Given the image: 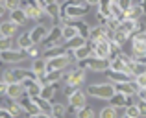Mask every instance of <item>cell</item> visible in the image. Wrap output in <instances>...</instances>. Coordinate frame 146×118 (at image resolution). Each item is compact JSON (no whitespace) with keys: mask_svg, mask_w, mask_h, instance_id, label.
<instances>
[{"mask_svg":"<svg viewBox=\"0 0 146 118\" xmlns=\"http://www.w3.org/2000/svg\"><path fill=\"white\" fill-rule=\"evenodd\" d=\"M93 54H94V57H98V59H107L111 55V44H109V41H107L106 35H100V37L94 39Z\"/></svg>","mask_w":146,"mask_h":118,"instance_id":"obj_1","label":"cell"},{"mask_svg":"<svg viewBox=\"0 0 146 118\" xmlns=\"http://www.w3.org/2000/svg\"><path fill=\"white\" fill-rule=\"evenodd\" d=\"M117 89L113 85H107V83H102V85H91L89 87V94L94 98H102V100H111L115 96Z\"/></svg>","mask_w":146,"mask_h":118,"instance_id":"obj_2","label":"cell"},{"mask_svg":"<svg viewBox=\"0 0 146 118\" xmlns=\"http://www.w3.org/2000/svg\"><path fill=\"white\" fill-rule=\"evenodd\" d=\"M131 48L137 57H146V32H141V33L133 35Z\"/></svg>","mask_w":146,"mask_h":118,"instance_id":"obj_3","label":"cell"},{"mask_svg":"<svg viewBox=\"0 0 146 118\" xmlns=\"http://www.w3.org/2000/svg\"><path fill=\"white\" fill-rule=\"evenodd\" d=\"M68 63H70L68 55H57V57H52V59H48V61H46V72L61 70V68H65Z\"/></svg>","mask_w":146,"mask_h":118,"instance_id":"obj_4","label":"cell"},{"mask_svg":"<svg viewBox=\"0 0 146 118\" xmlns=\"http://www.w3.org/2000/svg\"><path fill=\"white\" fill-rule=\"evenodd\" d=\"M6 92L9 98H13V100H17V98H21L22 94H24V85L19 81H13V83H7L6 85Z\"/></svg>","mask_w":146,"mask_h":118,"instance_id":"obj_5","label":"cell"},{"mask_svg":"<svg viewBox=\"0 0 146 118\" xmlns=\"http://www.w3.org/2000/svg\"><path fill=\"white\" fill-rule=\"evenodd\" d=\"M107 67L111 68L113 72H126V74H131L128 68V57H118V59H113Z\"/></svg>","mask_w":146,"mask_h":118,"instance_id":"obj_6","label":"cell"},{"mask_svg":"<svg viewBox=\"0 0 146 118\" xmlns=\"http://www.w3.org/2000/svg\"><path fill=\"white\" fill-rule=\"evenodd\" d=\"M68 103L72 107H83L85 105V94L82 90H74V92H68Z\"/></svg>","mask_w":146,"mask_h":118,"instance_id":"obj_7","label":"cell"},{"mask_svg":"<svg viewBox=\"0 0 146 118\" xmlns=\"http://www.w3.org/2000/svg\"><path fill=\"white\" fill-rule=\"evenodd\" d=\"M135 28H137V20H135V18H124V20L118 24V30H120L122 33H126V35L133 33Z\"/></svg>","mask_w":146,"mask_h":118,"instance_id":"obj_8","label":"cell"},{"mask_svg":"<svg viewBox=\"0 0 146 118\" xmlns=\"http://www.w3.org/2000/svg\"><path fill=\"white\" fill-rule=\"evenodd\" d=\"M117 90H118V92L128 94V96H131V94L137 92V85H135V83H129V79H128V81H118L117 83Z\"/></svg>","mask_w":146,"mask_h":118,"instance_id":"obj_9","label":"cell"},{"mask_svg":"<svg viewBox=\"0 0 146 118\" xmlns=\"http://www.w3.org/2000/svg\"><path fill=\"white\" fill-rule=\"evenodd\" d=\"M44 37H46V28H44V26H37V28H33L32 33H30V39H32L33 44H39Z\"/></svg>","mask_w":146,"mask_h":118,"instance_id":"obj_10","label":"cell"},{"mask_svg":"<svg viewBox=\"0 0 146 118\" xmlns=\"http://www.w3.org/2000/svg\"><path fill=\"white\" fill-rule=\"evenodd\" d=\"M15 32H17V24L13 20H7L0 24V35L2 37H13Z\"/></svg>","mask_w":146,"mask_h":118,"instance_id":"obj_11","label":"cell"},{"mask_svg":"<svg viewBox=\"0 0 146 118\" xmlns=\"http://www.w3.org/2000/svg\"><path fill=\"white\" fill-rule=\"evenodd\" d=\"M144 13V9H143V6H141V4H131V6L128 7V9L124 11V15H126V18H139L141 15Z\"/></svg>","mask_w":146,"mask_h":118,"instance_id":"obj_12","label":"cell"},{"mask_svg":"<svg viewBox=\"0 0 146 118\" xmlns=\"http://www.w3.org/2000/svg\"><path fill=\"white\" fill-rule=\"evenodd\" d=\"M0 54H2V59L7 61V63H17V61L24 59V54H22V52H13L11 48L6 50V52H0Z\"/></svg>","mask_w":146,"mask_h":118,"instance_id":"obj_13","label":"cell"},{"mask_svg":"<svg viewBox=\"0 0 146 118\" xmlns=\"http://www.w3.org/2000/svg\"><path fill=\"white\" fill-rule=\"evenodd\" d=\"M83 78H85V74H83V70H74L70 76L67 78V83L70 87H78L80 83L83 81Z\"/></svg>","mask_w":146,"mask_h":118,"instance_id":"obj_14","label":"cell"},{"mask_svg":"<svg viewBox=\"0 0 146 118\" xmlns=\"http://www.w3.org/2000/svg\"><path fill=\"white\" fill-rule=\"evenodd\" d=\"M24 13H26V18H39L43 11H41L39 4H30V6L24 7Z\"/></svg>","mask_w":146,"mask_h":118,"instance_id":"obj_15","label":"cell"},{"mask_svg":"<svg viewBox=\"0 0 146 118\" xmlns=\"http://www.w3.org/2000/svg\"><path fill=\"white\" fill-rule=\"evenodd\" d=\"M11 20L15 22V24H24L26 22V13H24V9H21V7H17V9H13L11 11Z\"/></svg>","mask_w":146,"mask_h":118,"instance_id":"obj_16","label":"cell"},{"mask_svg":"<svg viewBox=\"0 0 146 118\" xmlns=\"http://www.w3.org/2000/svg\"><path fill=\"white\" fill-rule=\"evenodd\" d=\"M89 54H91V50L87 48V44H82V46L74 48V57L78 59V61H82V59H87V57H89Z\"/></svg>","mask_w":146,"mask_h":118,"instance_id":"obj_17","label":"cell"},{"mask_svg":"<svg viewBox=\"0 0 146 118\" xmlns=\"http://www.w3.org/2000/svg\"><path fill=\"white\" fill-rule=\"evenodd\" d=\"M107 65L109 63H106V59H93V61H89L87 63V68H91V70H104V68H107Z\"/></svg>","mask_w":146,"mask_h":118,"instance_id":"obj_18","label":"cell"},{"mask_svg":"<svg viewBox=\"0 0 146 118\" xmlns=\"http://www.w3.org/2000/svg\"><path fill=\"white\" fill-rule=\"evenodd\" d=\"M32 70H33V74H37V76H41V74L44 76V72H46V61H43V59H35V61H33Z\"/></svg>","mask_w":146,"mask_h":118,"instance_id":"obj_19","label":"cell"},{"mask_svg":"<svg viewBox=\"0 0 146 118\" xmlns=\"http://www.w3.org/2000/svg\"><path fill=\"white\" fill-rule=\"evenodd\" d=\"M78 28L76 26H65L63 30H61V37H63L65 41H68V39H72L74 35H78Z\"/></svg>","mask_w":146,"mask_h":118,"instance_id":"obj_20","label":"cell"},{"mask_svg":"<svg viewBox=\"0 0 146 118\" xmlns=\"http://www.w3.org/2000/svg\"><path fill=\"white\" fill-rule=\"evenodd\" d=\"M82 44H85V37L82 35V33H78V35H74L72 39H68V46L74 50V48H78V46H82Z\"/></svg>","mask_w":146,"mask_h":118,"instance_id":"obj_21","label":"cell"},{"mask_svg":"<svg viewBox=\"0 0 146 118\" xmlns=\"http://www.w3.org/2000/svg\"><path fill=\"white\" fill-rule=\"evenodd\" d=\"M19 46L22 48V50H30V48L33 46V43H32V39H30V33H24V35L19 39Z\"/></svg>","mask_w":146,"mask_h":118,"instance_id":"obj_22","label":"cell"},{"mask_svg":"<svg viewBox=\"0 0 146 118\" xmlns=\"http://www.w3.org/2000/svg\"><path fill=\"white\" fill-rule=\"evenodd\" d=\"M135 85H137V89H144L146 87V70L135 74Z\"/></svg>","mask_w":146,"mask_h":118,"instance_id":"obj_23","label":"cell"},{"mask_svg":"<svg viewBox=\"0 0 146 118\" xmlns=\"http://www.w3.org/2000/svg\"><path fill=\"white\" fill-rule=\"evenodd\" d=\"M41 98H43V100H50V98L54 96V87L52 85H46L44 87V89H41Z\"/></svg>","mask_w":146,"mask_h":118,"instance_id":"obj_24","label":"cell"},{"mask_svg":"<svg viewBox=\"0 0 146 118\" xmlns=\"http://www.w3.org/2000/svg\"><path fill=\"white\" fill-rule=\"evenodd\" d=\"M126 116H129V118L141 116V111H139V107H137V105H128V107H126Z\"/></svg>","mask_w":146,"mask_h":118,"instance_id":"obj_25","label":"cell"},{"mask_svg":"<svg viewBox=\"0 0 146 118\" xmlns=\"http://www.w3.org/2000/svg\"><path fill=\"white\" fill-rule=\"evenodd\" d=\"M100 116H102V118H113V116H117V107H106V109H102Z\"/></svg>","mask_w":146,"mask_h":118,"instance_id":"obj_26","label":"cell"},{"mask_svg":"<svg viewBox=\"0 0 146 118\" xmlns=\"http://www.w3.org/2000/svg\"><path fill=\"white\" fill-rule=\"evenodd\" d=\"M4 7H7L9 11L21 7V0H4Z\"/></svg>","mask_w":146,"mask_h":118,"instance_id":"obj_27","label":"cell"},{"mask_svg":"<svg viewBox=\"0 0 146 118\" xmlns=\"http://www.w3.org/2000/svg\"><path fill=\"white\" fill-rule=\"evenodd\" d=\"M11 48V37H2L0 39V52H6Z\"/></svg>","mask_w":146,"mask_h":118,"instance_id":"obj_28","label":"cell"},{"mask_svg":"<svg viewBox=\"0 0 146 118\" xmlns=\"http://www.w3.org/2000/svg\"><path fill=\"white\" fill-rule=\"evenodd\" d=\"M2 79H4V83H13V81H17V79H15V72H11V70H7V72H4L2 74Z\"/></svg>","mask_w":146,"mask_h":118,"instance_id":"obj_29","label":"cell"},{"mask_svg":"<svg viewBox=\"0 0 146 118\" xmlns=\"http://www.w3.org/2000/svg\"><path fill=\"white\" fill-rule=\"evenodd\" d=\"M85 13L83 7H68V17H82Z\"/></svg>","mask_w":146,"mask_h":118,"instance_id":"obj_30","label":"cell"},{"mask_svg":"<svg viewBox=\"0 0 146 118\" xmlns=\"http://www.w3.org/2000/svg\"><path fill=\"white\" fill-rule=\"evenodd\" d=\"M117 6L120 7L122 11H126L129 6H131V0H117Z\"/></svg>","mask_w":146,"mask_h":118,"instance_id":"obj_31","label":"cell"},{"mask_svg":"<svg viewBox=\"0 0 146 118\" xmlns=\"http://www.w3.org/2000/svg\"><path fill=\"white\" fill-rule=\"evenodd\" d=\"M78 116H82V118H91V116H94V111H93V109H82V111L78 113Z\"/></svg>","mask_w":146,"mask_h":118,"instance_id":"obj_32","label":"cell"},{"mask_svg":"<svg viewBox=\"0 0 146 118\" xmlns=\"http://www.w3.org/2000/svg\"><path fill=\"white\" fill-rule=\"evenodd\" d=\"M63 113H65V109L61 107V105H54V107H52V115H56V116H61Z\"/></svg>","mask_w":146,"mask_h":118,"instance_id":"obj_33","label":"cell"},{"mask_svg":"<svg viewBox=\"0 0 146 118\" xmlns=\"http://www.w3.org/2000/svg\"><path fill=\"white\" fill-rule=\"evenodd\" d=\"M48 13L52 15V17L57 15V6H56V4H50V6H48Z\"/></svg>","mask_w":146,"mask_h":118,"instance_id":"obj_34","label":"cell"},{"mask_svg":"<svg viewBox=\"0 0 146 118\" xmlns=\"http://www.w3.org/2000/svg\"><path fill=\"white\" fill-rule=\"evenodd\" d=\"M87 4H91V6H96V4H100V0H85Z\"/></svg>","mask_w":146,"mask_h":118,"instance_id":"obj_35","label":"cell"},{"mask_svg":"<svg viewBox=\"0 0 146 118\" xmlns=\"http://www.w3.org/2000/svg\"><path fill=\"white\" fill-rule=\"evenodd\" d=\"M0 116H9V113H7V111H2V109H0Z\"/></svg>","mask_w":146,"mask_h":118,"instance_id":"obj_36","label":"cell"},{"mask_svg":"<svg viewBox=\"0 0 146 118\" xmlns=\"http://www.w3.org/2000/svg\"><path fill=\"white\" fill-rule=\"evenodd\" d=\"M141 6H143V9L146 11V0H141Z\"/></svg>","mask_w":146,"mask_h":118,"instance_id":"obj_37","label":"cell"},{"mask_svg":"<svg viewBox=\"0 0 146 118\" xmlns=\"http://www.w3.org/2000/svg\"><path fill=\"white\" fill-rule=\"evenodd\" d=\"M44 2H48V0H37L35 4H39V6H41V4H44Z\"/></svg>","mask_w":146,"mask_h":118,"instance_id":"obj_38","label":"cell"},{"mask_svg":"<svg viewBox=\"0 0 146 118\" xmlns=\"http://www.w3.org/2000/svg\"><path fill=\"white\" fill-rule=\"evenodd\" d=\"M2 15H4V6H0V18H2Z\"/></svg>","mask_w":146,"mask_h":118,"instance_id":"obj_39","label":"cell"},{"mask_svg":"<svg viewBox=\"0 0 146 118\" xmlns=\"http://www.w3.org/2000/svg\"><path fill=\"white\" fill-rule=\"evenodd\" d=\"M111 2H117V0H111Z\"/></svg>","mask_w":146,"mask_h":118,"instance_id":"obj_40","label":"cell"}]
</instances>
